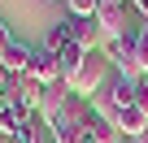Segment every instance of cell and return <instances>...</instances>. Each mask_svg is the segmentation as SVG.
Returning a JSON list of instances; mask_svg holds the SVG:
<instances>
[{"mask_svg":"<svg viewBox=\"0 0 148 143\" xmlns=\"http://www.w3.org/2000/svg\"><path fill=\"white\" fill-rule=\"evenodd\" d=\"M131 100H135V78H109L96 96H92V113H96V121H113L118 126V113L122 108H131Z\"/></svg>","mask_w":148,"mask_h":143,"instance_id":"1","label":"cell"},{"mask_svg":"<svg viewBox=\"0 0 148 143\" xmlns=\"http://www.w3.org/2000/svg\"><path fill=\"white\" fill-rule=\"evenodd\" d=\"M65 83H70V91H74V96L92 100V96L109 83V56H105V52H87V56L79 61V69H74Z\"/></svg>","mask_w":148,"mask_h":143,"instance_id":"2","label":"cell"},{"mask_svg":"<svg viewBox=\"0 0 148 143\" xmlns=\"http://www.w3.org/2000/svg\"><path fill=\"white\" fill-rule=\"evenodd\" d=\"M135 22H139V13L131 5H100V13H96V26H100V39L105 43L109 39H122Z\"/></svg>","mask_w":148,"mask_h":143,"instance_id":"3","label":"cell"},{"mask_svg":"<svg viewBox=\"0 0 148 143\" xmlns=\"http://www.w3.org/2000/svg\"><path fill=\"white\" fill-rule=\"evenodd\" d=\"M70 96H74V91H70V83H65V78H57V83H48V87H44V96H39V108H35V117H39V121H48V130H52Z\"/></svg>","mask_w":148,"mask_h":143,"instance_id":"4","label":"cell"},{"mask_svg":"<svg viewBox=\"0 0 148 143\" xmlns=\"http://www.w3.org/2000/svg\"><path fill=\"white\" fill-rule=\"evenodd\" d=\"M65 30H70V43H79L83 52H100L105 48L96 18H65Z\"/></svg>","mask_w":148,"mask_h":143,"instance_id":"5","label":"cell"},{"mask_svg":"<svg viewBox=\"0 0 148 143\" xmlns=\"http://www.w3.org/2000/svg\"><path fill=\"white\" fill-rule=\"evenodd\" d=\"M26 74H31L39 87L57 83V78H61V61H57V52H52V48H35V52H31V69H26Z\"/></svg>","mask_w":148,"mask_h":143,"instance_id":"6","label":"cell"},{"mask_svg":"<svg viewBox=\"0 0 148 143\" xmlns=\"http://www.w3.org/2000/svg\"><path fill=\"white\" fill-rule=\"evenodd\" d=\"M92 121H96V113H92V100H83V96H70L57 117V126H74V130H92Z\"/></svg>","mask_w":148,"mask_h":143,"instance_id":"7","label":"cell"},{"mask_svg":"<svg viewBox=\"0 0 148 143\" xmlns=\"http://www.w3.org/2000/svg\"><path fill=\"white\" fill-rule=\"evenodd\" d=\"M31 52H35L31 43H18V39H13V48L0 56V61H5V69H9V74H26V69H31Z\"/></svg>","mask_w":148,"mask_h":143,"instance_id":"8","label":"cell"},{"mask_svg":"<svg viewBox=\"0 0 148 143\" xmlns=\"http://www.w3.org/2000/svg\"><path fill=\"white\" fill-rule=\"evenodd\" d=\"M118 130H122L126 139H139V134L148 130V117H144V113L131 104V108H122V113H118Z\"/></svg>","mask_w":148,"mask_h":143,"instance_id":"9","label":"cell"},{"mask_svg":"<svg viewBox=\"0 0 148 143\" xmlns=\"http://www.w3.org/2000/svg\"><path fill=\"white\" fill-rule=\"evenodd\" d=\"M48 134H52V130H48V121H39V117L31 113V117H26V126L13 134V143H44Z\"/></svg>","mask_w":148,"mask_h":143,"instance_id":"10","label":"cell"},{"mask_svg":"<svg viewBox=\"0 0 148 143\" xmlns=\"http://www.w3.org/2000/svg\"><path fill=\"white\" fill-rule=\"evenodd\" d=\"M22 126H26V113H22L18 104H5V108H0V134H9V139H13Z\"/></svg>","mask_w":148,"mask_h":143,"instance_id":"11","label":"cell"},{"mask_svg":"<svg viewBox=\"0 0 148 143\" xmlns=\"http://www.w3.org/2000/svg\"><path fill=\"white\" fill-rule=\"evenodd\" d=\"M87 143H122V130H118L113 121H92V130H87Z\"/></svg>","mask_w":148,"mask_h":143,"instance_id":"12","label":"cell"},{"mask_svg":"<svg viewBox=\"0 0 148 143\" xmlns=\"http://www.w3.org/2000/svg\"><path fill=\"white\" fill-rule=\"evenodd\" d=\"M83 56H87V52H83L79 43H65V48L57 52V61H61V78H70L74 69H79V61H83Z\"/></svg>","mask_w":148,"mask_h":143,"instance_id":"13","label":"cell"},{"mask_svg":"<svg viewBox=\"0 0 148 143\" xmlns=\"http://www.w3.org/2000/svg\"><path fill=\"white\" fill-rule=\"evenodd\" d=\"M70 43V30H65V22H57V26H48V35H44V48H52V52H61Z\"/></svg>","mask_w":148,"mask_h":143,"instance_id":"14","label":"cell"},{"mask_svg":"<svg viewBox=\"0 0 148 143\" xmlns=\"http://www.w3.org/2000/svg\"><path fill=\"white\" fill-rule=\"evenodd\" d=\"M65 5H70V18H96L105 0H65Z\"/></svg>","mask_w":148,"mask_h":143,"instance_id":"15","label":"cell"},{"mask_svg":"<svg viewBox=\"0 0 148 143\" xmlns=\"http://www.w3.org/2000/svg\"><path fill=\"white\" fill-rule=\"evenodd\" d=\"M52 143H87V130H74V126H52Z\"/></svg>","mask_w":148,"mask_h":143,"instance_id":"16","label":"cell"},{"mask_svg":"<svg viewBox=\"0 0 148 143\" xmlns=\"http://www.w3.org/2000/svg\"><path fill=\"white\" fill-rule=\"evenodd\" d=\"M131 104L148 117V78H139V83H135V100H131Z\"/></svg>","mask_w":148,"mask_h":143,"instance_id":"17","label":"cell"},{"mask_svg":"<svg viewBox=\"0 0 148 143\" xmlns=\"http://www.w3.org/2000/svg\"><path fill=\"white\" fill-rule=\"evenodd\" d=\"M13 48V30H9V22H0V56H5Z\"/></svg>","mask_w":148,"mask_h":143,"instance_id":"18","label":"cell"},{"mask_svg":"<svg viewBox=\"0 0 148 143\" xmlns=\"http://www.w3.org/2000/svg\"><path fill=\"white\" fill-rule=\"evenodd\" d=\"M126 5H131V9L139 13V18H148V0H126Z\"/></svg>","mask_w":148,"mask_h":143,"instance_id":"19","label":"cell"},{"mask_svg":"<svg viewBox=\"0 0 148 143\" xmlns=\"http://www.w3.org/2000/svg\"><path fill=\"white\" fill-rule=\"evenodd\" d=\"M131 143H148V130H144V134H139V139H131Z\"/></svg>","mask_w":148,"mask_h":143,"instance_id":"20","label":"cell"},{"mask_svg":"<svg viewBox=\"0 0 148 143\" xmlns=\"http://www.w3.org/2000/svg\"><path fill=\"white\" fill-rule=\"evenodd\" d=\"M105 5H126V0H105Z\"/></svg>","mask_w":148,"mask_h":143,"instance_id":"21","label":"cell"},{"mask_svg":"<svg viewBox=\"0 0 148 143\" xmlns=\"http://www.w3.org/2000/svg\"><path fill=\"white\" fill-rule=\"evenodd\" d=\"M0 108H5V87H0Z\"/></svg>","mask_w":148,"mask_h":143,"instance_id":"22","label":"cell"},{"mask_svg":"<svg viewBox=\"0 0 148 143\" xmlns=\"http://www.w3.org/2000/svg\"><path fill=\"white\" fill-rule=\"evenodd\" d=\"M0 143H13V139H9V134H0Z\"/></svg>","mask_w":148,"mask_h":143,"instance_id":"23","label":"cell"}]
</instances>
